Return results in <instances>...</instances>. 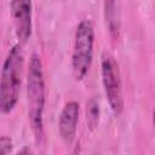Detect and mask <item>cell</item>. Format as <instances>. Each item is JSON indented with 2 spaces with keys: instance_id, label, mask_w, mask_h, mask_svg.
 I'll list each match as a JSON object with an SVG mask.
<instances>
[{
  "instance_id": "obj_1",
  "label": "cell",
  "mask_w": 155,
  "mask_h": 155,
  "mask_svg": "<svg viewBox=\"0 0 155 155\" xmlns=\"http://www.w3.org/2000/svg\"><path fill=\"white\" fill-rule=\"evenodd\" d=\"M28 107L29 117L33 131L36 137V142H40L44 136V105H45V82L42 64L39 54L33 53L29 62L28 70Z\"/></svg>"
},
{
  "instance_id": "obj_2",
  "label": "cell",
  "mask_w": 155,
  "mask_h": 155,
  "mask_svg": "<svg viewBox=\"0 0 155 155\" xmlns=\"http://www.w3.org/2000/svg\"><path fill=\"white\" fill-rule=\"evenodd\" d=\"M24 64V56L21 45H15L2 65L1 70V98L0 105L2 114H8L13 110L19 94L22 82V70Z\"/></svg>"
},
{
  "instance_id": "obj_3",
  "label": "cell",
  "mask_w": 155,
  "mask_h": 155,
  "mask_svg": "<svg viewBox=\"0 0 155 155\" xmlns=\"http://www.w3.org/2000/svg\"><path fill=\"white\" fill-rule=\"evenodd\" d=\"M93 42H94L93 25L91 21L84 19L76 27L73 58H71L73 71L76 80L84 79L91 67L92 56H93Z\"/></svg>"
},
{
  "instance_id": "obj_4",
  "label": "cell",
  "mask_w": 155,
  "mask_h": 155,
  "mask_svg": "<svg viewBox=\"0 0 155 155\" xmlns=\"http://www.w3.org/2000/svg\"><path fill=\"white\" fill-rule=\"evenodd\" d=\"M102 80L110 109L115 115L121 114L124 109V98L119 65L113 56L104 53L102 57Z\"/></svg>"
},
{
  "instance_id": "obj_5",
  "label": "cell",
  "mask_w": 155,
  "mask_h": 155,
  "mask_svg": "<svg viewBox=\"0 0 155 155\" xmlns=\"http://www.w3.org/2000/svg\"><path fill=\"white\" fill-rule=\"evenodd\" d=\"M11 13L17 38L25 42L31 33V0H11Z\"/></svg>"
},
{
  "instance_id": "obj_6",
  "label": "cell",
  "mask_w": 155,
  "mask_h": 155,
  "mask_svg": "<svg viewBox=\"0 0 155 155\" xmlns=\"http://www.w3.org/2000/svg\"><path fill=\"white\" fill-rule=\"evenodd\" d=\"M78 120H79V103L78 102L67 103L59 117V133L67 143H70L74 139Z\"/></svg>"
},
{
  "instance_id": "obj_7",
  "label": "cell",
  "mask_w": 155,
  "mask_h": 155,
  "mask_svg": "<svg viewBox=\"0 0 155 155\" xmlns=\"http://www.w3.org/2000/svg\"><path fill=\"white\" fill-rule=\"evenodd\" d=\"M86 121L90 130H94L99 121V105L96 99H90L86 104Z\"/></svg>"
},
{
  "instance_id": "obj_8",
  "label": "cell",
  "mask_w": 155,
  "mask_h": 155,
  "mask_svg": "<svg viewBox=\"0 0 155 155\" xmlns=\"http://www.w3.org/2000/svg\"><path fill=\"white\" fill-rule=\"evenodd\" d=\"M104 6H105V18L109 25V30L111 33L117 31V23L115 19L116 10H115V0H104Z\"/></svg>"
},
{
  "instance_id": "obj_9",
  "label": "cell",
  "mask_w": 155,
  "mask_h": 155,
  "mask_svg": "<svg viewBox=\"0 0 155 155\" xmlns=\"http://www.w3.org/2000/svg\"><path fill=\"white\" fill-rule=\"evenodd\" d=\"M12 149V142L8 137H1L0 139V154L6 155L11 151Z\"/></svg>"
},
{
  "instance_id": "obj_10",
  "label": "cell",
  "mask_w": 155,
  "mask_h": 155,
  "mask_svg": "<svg viewBox=\"0 0 155 155\" xmlns=\"http://www.w3.org/2000/svg\"><path fill=\"white\" fill-rule=\"evenodd\" d=\"M153 124H154V131H155V111L153 114Z\"/></svg>"
}]
</instances>
